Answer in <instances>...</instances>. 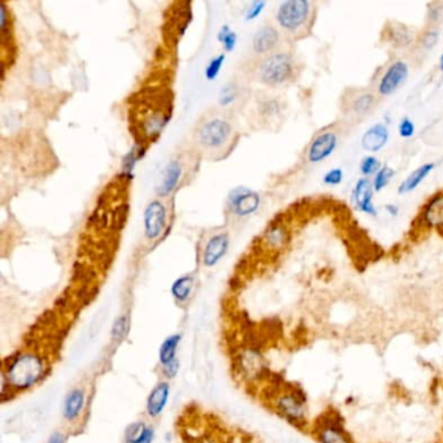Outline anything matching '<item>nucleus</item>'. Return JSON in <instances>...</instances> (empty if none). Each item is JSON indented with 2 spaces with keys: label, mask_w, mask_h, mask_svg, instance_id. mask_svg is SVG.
<instances>
[{
  "label": "nucleus",
  "mask_w": 443,
  "mask_h": 443,
  "mask_svg": "<svg viewBox=\"0 0 443 443\" xmlns=\"http://www.w3.org/2000/svg\"><path fill=\"white\" fill-rule=\"evenodd\" d=\"M155 429L146 421H133L123 430V443H154Z\"/></svg>",
  "instance_id": "aec40b11"
},
{
  "label": "nucleus",
  "mask_w": 443,
  "mask_h": 443,
  "mask_svg": "<svg viewBox=\"0 0 443 443\" xmlns=\"http://www.w3.org/2000/svg\"><path fill=\"white\" fill-rule=\"evenodd\" d=\"M395 177V171L392 168V166H389V165H384L381 169H380V172L373 177V180H372V185H373V189H375V193H381V191H384V190L390 185V182L394 180Z\"/></svg>",
  "instance_id": "7c9ffc66"
},
{
  "label": "nucleus",
  "mask_w": 443,
  "mask_h": 443,
  "mask_svg": "<svg viewBox=\"0 0 443 443\" xmlns=\"http://www.w3.org/2000/svg\"><path fill=\"white\" fill-rule=\"evenodd\" d=\"M239 373L246 381H259L267 375V363L260 350L256 347H246L238 355Z\"/></svg>",
  "instance_id": "f8f14e48"
},
{
  "label": "nucleus",
  "mask_w": 443,
  "mask_h": 443,
  "mask_svg": "<svg viewBox=\"0 0 443 443\" xmlns=\"http://www.w3.org/2000/svg\"><path fill=\"white\" fill-rule=\"evenodd\" d=\"M288 237V230L284 225L273 224L265 231L264 241L272 248H279V247H282L286 243Z\"/></svg>",
  "instance_id": "bb28decb"
},
{
  "label": "nucleus",
  "mask_w": 443,
  "mask_h": 443,
  "mask_svg": "<svg viewBox=\"0 0 443 443\" xmlns=\"http://www.w3.org/2000/svg\"><path fill=\"white\" fill-rule=\"evenodd\" d=\"M308 435L316 443H356L344 416L334 408H327L312 420Z\"/></svg>",
  "instance_id": "20e7f679"
},
{
  "label": "nucleus",
  "mask_w": 443,
  "mask_h": 443,
  "mask_svg": "<svg viewBox=\"0 0 443 443\" xmlns=\"http://www.w3.org/2000/svg\"><path fill=\"white\" fill-rule=\"evenodd\" d=\"M389 41L396 49H407L415 41L413 33L408 26L394 23L389 25Z\"/></svg>",
  "instance_id": "393cba45"
},
{
  "label": "nucleus",
  "mask_w": 443,
  "mask_h": 443,
  "mask_svg": "<svg viewBox=\"0 0 443 443\" xmlns=\"http://www.w3.org/2000/svg\"><path fill=\"white\" fill-rule=\"evenodd\" d=\"M339 143V137L334 131H322L319 133L307 148L305 157L311 164H320L328 160L330 156L336 152Z\"/></svg>",
  "instance_id": "9b49d317"
},
{
  "label": "nucleus",
  "mask_w": 443,
  "mask_h": 443,
  "mask_svg": "<svg viewBox=\"0 0 443 443\" xmlns=\"http://www.w3.org/2000/svg\"><path fill=\"white\" fill-rule=\"evenodd\" d=\"M47 370V360L41 353L32 350L13 353L3 365L1 396L30 392L44 380Z\"/></svg>",
  "instance_id": "f257e3e1"
},
{
  "label": "nucleus",
  "mask_w": 443,
  "mask_h": 443,
  "mask_svg": "<svg viewBox=\"0 0 443 443\" xmlns=\"http://www.w3.org/2000/svg\"><path fill=\"white\" fill-rule=\"evenodd\" d=\"M279 43H281V33H279V28L265 24L255 32L253 41H251V49L256 56L265 58L273 52H276Z\"/></svg>",
  "instance_id": "2eb2a0df"
},
{
  "label": "nucleus",
  "mask_w": 443,
  "mask_h": 443,
  "mask_svg": "<svg viewBox=\"0 0 443 443\" xmlns=\"http://www.w3.org/2000/svg\"><path fill=\"white\" fill-rule=\"evenodd\" d=\"M225 59H226L225 54H219V55H216L207 63V66L205 68V78L207 81L214 83L219 78V75L222 73V68H224V64H225Z\"/></svg>",
  "instance_id": "2f4dec72"
},
{
  "label": "nucleus",
  "mask_w": 443,
  "mask_h": 443,
  "mask_svg": "<svg viewBox=\"0 0 443 443\" xmlns=\"http://www.w3.org/2000/svg\"><path fill=\"white\" fill-rule=\"evenodd\" d=\"M145 154H146V147L137 145L126 155L123 156L121 169H123V176L125 178H133V173H134V169H135V165L140 163Z\"/></svg>",
  "instance_id": "a878e982"
},
{
  "label": "nucleus",
  "mask_w": 443,
  "mask_h": 443,
  "mask_svg": "<svg viewBox=\"0 0 443 443\" xmlns=\"http://www.w3.org/2000/svg\"><path fill=\"white\" fill-rule=\"evenodd\" d=\"M46 443H68V437L66 433L60 432V430H55L49 435Z\"/></svg>",
  "instance_id": "ea45409f"
},
{
  "label": "nucleus",
  "mask_w": 443,
  "mask_h": 443,
  "mask_svg": "<svg viewBox=\"0 0 443 443\" xmlns=\"http://www.w3.org/2000/svg\"><path fill=\"white\" fill-rule=\"evenodd\" d=\"M385 211L387 214H390L392 217H396V216L399 214V212H401L399 207L396 205H386Z\"/></svg>",
  "instance_id": "a19ab883"
},
{
  "label": "nucleus",
  "mask_w": 443,
  "mask_h": 443,
  "mask_svg": "<svg viewBox=\"0 0 443 443\" xmlns=\"http://www.w3.org/2000/svg\"><path fill=\"white\" fill-rule=\"evenodd\" d=\"M217 41L222 44V49L230 54L238 44V34L231 29L230 25L224 24L217 33Z\"/></svg>",
  "instance_id": "c756f323"
},
{
  "label": "nucleus",
  "mask_w": 443,
  "mask_h": 443,
  "mask_svg": "<svg viewBox=\"0 0 443 443\" xmlns=\"http://www.w3.org/2000/svg\"><path fill=\"white\" fill-rule=\"evenodd\" d=\"M226 202L230 214L238 219H246L257 212L262 205V198L259 193L250 188L238 186L230 191Z\"/></svg>",
  "instance_id": "1a4fd4ad"
},
{
  "label": "nucleus",
  "mask_w": 443,
  "mask_h": 443,
  "mask_svg": "<svg viewBox=\"0 0 443 443\" xmlns=\"http://www.w3.org/2000/svg\"><path fill=\"white\" fill-rule=\"evenodd\" d=\"M390 140V131L384 123H376L363 133L360 146L364 151L370 154H376L386 147Z\"/></svg>",
  "instance_id": "6ab92c4d"
},
{
  "label": "nucleus",
  "mask_w": 443,
  "mask_h": 443,
  "mask_svg": "<svg viewBox=\"0 0 443 443\" xmlns=\"http://www.w3.org/2000/svg\"><path fill=\"white\" fill-rule=\"evenodd\" d=\"M239 98V87L237 83H226L219 91L217 102L222 108L231 107L237 103Z\"/></svg>",
  "instance_id": "c85d7f7f"
},
{
  "label": "nucleus",
  "mask_w": 443,
  "mask_h": 443,
  "mask_svg": "<svg viewBox=\"0 0 443 443\" xmlns=\"http://www.w3.org/2000/svg\"><path fill=\"white\" fill-rule=\"evenodd\" d=\"M439 69H441V72H443V52L441 58H439Z\"/></svg>",
  "instance_id": "79ce46f5"
},
{
  "label": "nucleus",
  "mask_w": 443,
  "mask_h": 443,
  "mask_svg": "<svg viewBox=\"0 0 443 443\" xmlns=\"http://www.w3.org/2000/svg\"><path fill=\"white\" fill-rule=\"evenodd\" d=\"M265 7H267V1H264V0L253 1L245 11V21L253 23L255 20H257L259 17L262 16Z\"/></svg>",
  "instance_id": "c9c22d12"
},
{
  "label": "nucleus",
  "mask_w": 443,
  "mask_h": 443,
  "mask_svg": "<svg viewBox=\"0 0 443 443\" xmlns=\"http://www.w3.org/2000/svg\"><path fill=\"white\" fill-rule=\"evenodd\" d=\"M233 137V125L222 116H211L198 126L195 140L198 146L208 152L225 147Z\"/></svg>",
  "instance_id": "423d86ee"
},
{
  "label": "nucleus",
  "mask_w": 443,
  "mask_h": 443,
  "mask_svg": "<svg viewBox=\"0 0 443 443\" xmlns=\"http://www.w3.org/2000/svg\"><path fill=\"white\" fill-rule=\"evenodd\" d=\"M439 40H441L439 30L435 26H429L427 30L420 35V49H424L425 52H429V51L435 49V46L439 43Z\"/></svg>",
  "instance_id": "72a5a7b5"
},
{
  "label": "nucleus",
  "mask_w": 443,
  "mask_h": 443,
  "mask_svg": "<svg viewBox=\"0 0 443 443\" xmlns=\"http://www.w3.org/2000/svg\"><path fill=\"white\" fill-rule=\"evenodd\" d=\"M442 4H439V3L429 4V9H427V23H429V26H435L437 23H439V20L442 18Z\"/></svg>",
  "instance_id": "58836bf2"
},
{
  "label": "nucleus",
  "mask_w": 443,
  "mask_h": 443,
  "mask_svg": "<svg viewBox=\"0 0 443 443\" xmlns=\"http://www.w3.org/2000/svg\"><path fill=\"white\" fill-rule=\"evenodd\" d=\"M230 247V236L226 231H220L207 239L202 250V264L205 268H214L226 256Z\"/></svg>",
  "instance_id": "4468645a"
},
{
  "label": "nucleus",
  "mask_w": 443,
  "mask_h": 443,
  "mask_svg": "<svg viewBox=\"0 0 443 443\" xmlns=\"http://www.w3.org/2000/svg\"><path fill=\"white\" fill-rule=\"evenodd\" d=\"M260 115L264 117H277L281 114V102L276 98L264 99L263 102L259 103Z\"/></svg>",
  "instance_id": "f704fd0d"
},
{
  "label": "nucleus",
  "mask_w": 443,
  "mask_h": 443,
  "mask_svg": "<svg viewBox=\"0 0 443 443\" xmlns=\"http://www.w3.org/2000/svg\"><path fill=\"white\" fill-rule=\"evenodd\" d=\"M168 210L162 199H152L143 211V234L148 242H155L164 233Z\"/></svg>",
  "instance_id": "9d476101"
},
{
  "label": "nucleus",
  "mask_w": 443,
  "mask_h": 443,
  "mask_svg": "<svg viewBox=\"0 0 443 443\" xmlns=\"http://www.w3.org/2000/svg\"><path fill=\"white\" fill-rule=\"evenodd\" d=\"M181 344H182V334L172 333L165 336L157 350V361H159L162 377L169 382L177 377L180 373L181 363L178 359V350H180Z\"/></svg>",
  "instance_id": "0eeeda50"
},
{
  "label": "nucleus",
  "mask_w": 443,
  "mask_h": 443,
  "mask_svg": "<svg viewBox=\"0 0 443 443\" xmlns=\"http://www.w3.org/2000/svg\"><path fill=\"white\" fill-rule=\"evenodd\" d=\"M416 133V125L410 117H403L398 123V134L403 140H410Z\"/></svg>",
  "instance_id": "4c0bfd02"
},
{
  "label": "nucleus",
  "mask_w": 443,
  "mask_h": 443,
  "mask_svg": "<svg viewBox=\"0 0 443 443\" xmlns=\"http://www.w3.org/2000/svg\"><path fill=\"white\" fill-rule=\"evenodd\" d=\"M377 94L372 91H361L350 102V111L356 117L370 115L377 104Z\"/></svg>",
  "instance_id": "b1692460"
},
{
  "label": "nucleus",
  "mask_w": 443,
  "mask_h": 443,
  "mask_svg": "<svg viewBox=\"0 0 443 443\" xmlns=\"http://www.w3.org/2000/svg\"><path fill=\"white\" fill-rule=\"evenodd\" d=\"M345 180V173L342 168H333L328 172L324 174L322 177V182L327 185V186H339L342 182Z\"/></svg>",
  "instance_id": "e433bc0d"
},
{
  "label": "nucleus",
  "mask_w": 443,
  "mask_h": 443,
  "mask_svg": "<svg viewBox=\"0 0 443 443\" xmlns=\"http://www.w3.org/2000/svg\"><path fill=\"white\" fill-rule=\"evenodd\" d=\"M169 398H171V382L162 378L152 386L145 402V412L148 419H159L164 413L165 408L169 403Z\"/></svg>",
  "instance_id": "ddd939ff"
},
{
  "label": "nucleus",
  "mask_w": 443,
  "mask_h": 443,
  "mask_svg": "<svg viewBox=\"0 0 443 443\" xmlns=\"http://www.w3.org/2000/svg\"><path fill=\"white\" fill-rule=\"evenodd\" d=\"M268 402L272 411L289 425L308 433L311 427V410L308 395L301 386L279 381L272 386Z\"/></svg>",
  "instance_id": "f03ea898"
},
{
  "label": "nucleus",
  "mask_w": 443,
  "mask_h": 443,
  "mask_svg": "<svg viewBox=\"0 0 443 443\" xmlns=\"http://www.w3.org/2000/svg\"><path fill=\"white\" fill-rule=\"evenodd\" d=\"M384 165L381 163V160L376 157V156L368 155L364 156L361 159L360 165H359V171H360L361 176L365 177V178H370V177H375L380 169L382 168Z\"/></svg>",
  "instance_id": "473e14b6"
},
{
  "label": "nucleus",
  "mask_w": 443,
  "mask_h": 443,
  "mask_svg": "<svg viewBox=\"0 0 443 443\" xmlns=\"http://www.w3.org/2000/svg\"><path fill=\"white\" fill-rule=\"evenodd\" d=\"M129 330H131L129 315H126V313L119 315L111 327V339L115 344H120V342H123V339H126V336L129 334Z\"/></svg>",
  "instance_id": "cd10ccee"
},
{
  "label": "nucleus",
  "mask_w": 443,
  "mask_h": 443,
  "mask_svg": "<svg viewBox=\"0 0 443 443\" xmlns=\"http://www.w3.org/2000/svg\"><path fill=\"white\" fill-rule=\"evenodd\" d=\"M86 390L83 387H73L66 393L61 403V416L68 424L77 423L83 416L86 406Z\"/></svg>",
  "instance_id": "a211bd4d"
},
{
  "label": "nucleus",
  "mask_w": 443,
  "mask_h": 443,
  "mask_svg": "<svg viewBox=\"0 0 443 443\" xmlns=\"http://www.w3.org/2000/svg\"><path fill=\"white\" fill-rule=\"evenodd\" d=\"M435 163H425V164L420 165L419 168H416L413 172L410 173L398 188V194L399 195H407L410 193H413L415 190L419 189L420 185L427 180L429 174L435 171Z\"/></svg>",
  "instance_id": "4be33fe9"
},
{
  "label": "nucleus",
  "mask_w": 443,
  "mask_h": 443,
  "mask_svg": "<svg viewBox=\"0 0 443 443\" xmlns=\"http://www.w3.org/2000/svg\"><path fill=\"white\" fill-rule=\"evenodd\" d=\"M411 69L407 61L404 60H394L390 66L386 68L384 73L381 74L377 83V95L380 98L393 97L396 91L403 87L410 78Z\"/></svg>",
  "instance_id": "6e6552de"
},
{
  "label": "nucleus",
  "mask_w": 443,
  "mask_h": 443,
  "mask_svg": "<svg viewBox=\"0 0 443 443\" xmlns=\"http://www.w3.org/2000/svg\"><path fill=\"white\" fill-rule=\"evenodd\" d=\"M183 178V164L180 159H172L165 165L160 178L155 186L156 195L159 199L168 198L174 190L180 186L181 181Z\"/></svg>",
  "instance_id": "dca6fc26"
},
{
  "label": "nucleus",
  "mask_w": 443,
  "mask_h": 443,
  "mask_svg": "<svg viewBox=\"0 0 443 443\" xmlns=\"http://www.w3.org/2000/svg\"><path fill=\"white\" fill-rule=\"evenodd\" d=\"M353 202L355 208L370 217H377L378 210L375 205V189L370 178L361 177L356 181L353 190Z\"/></svg>",
  "instance_id": "f3484780"
},
{
  "label": "nucleus",
  "mask_w": 443,
  "mask_h": 443,
  "mask_svg": "<svg viewBox=\"0 0 443 443\" xmlns=\"http://www.w3.org/2000/svg\"><path fill=\"white\" fill-rule=\"evenodd\" d=\"M313 6L308 0H285L276 9L274 20L284 33H302L311 21Z\"/></svg>",
  "instance_id": "39448f33"
},
{
  "label": "nucleus",
  "mask_w": 443,
  "mask_h": 443,
  "mask_svg": "<svg viewBox=\"0 0 443 443\" xmlns=\"http://www.w3.org/2000/svg\"><path fill=\"white\" fill-rule=\"evenodd\" d=\"M257 80L272 89L290 83L296 74V61L288 51H276L265 56L257 66Z\"/></svg>",
  "instance_id": "7ed1b4c3"
},
{
  "label": "nucleus",
  "mask_w": 443,
  "mask_h": 443,
  "mask_svg": "<svg viewBox=\"0 0 443 443\" xmlns=\"http://www.w3.org/2000/svg\"><path fill=\"white\" fill-rule=\"evenodd\" d=\"M421 219L427 228L441 229L443 228V193L435 194L424 205Z\"/></svg>",
  "instance_id": "412c9836"
},
{
  "label": "nucleus",
  "mask_w": 443,
  "mask_h": 443,
  "mask_svg": "<svg viewBox=\"0 0 443 443\" xmlns=\"http://www.w3.org/2000/svg\"><path fill=\"white\" fill-rule=\"evenodd\" d=\"M194 286H195V277L191 273L182 274L174 279L171 285V296L174 299V302L180 305L188 303L193 296Z\"/></svg>",
  "instance_id": "5701e85b"
}]
</instances>
